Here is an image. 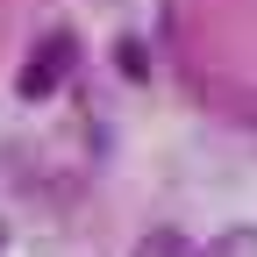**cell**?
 <instances>
[{
	"instance_id": "cell-1",
	"label": "cell",
	"mask_w": 257,
	"mask_h": 257,
	"mask_svg": "<svg viewBox=\"0 0 257 257\" xmlns=\"http://www.w3.org/2000/svg\"><path fill=\"white\" fill-rule=\"evenodd\" d=\"M79 64V36L72 29H57V36H43L36 50H29V72H22V100H50V93L72 79Z\"/></svg>"
},
{
	"instance_id": "cell-2",
	"label": "cell",
	"mask_w": 257,
	"mask_h": 257,
	"mask_svg": "<svg viewBox=\"0 0 257 257\" xmlns=\"http://www.w3.org/2000/svg\"><path fill=\"white\" fill-rule=\"evenodd\" d=\"M136 257H200V250H193V236H186V229H172V221H165V229L136 236Z\"/></svg>"
},
{
	"instance_id": "cell-3",
	"label": "cell",
	"mask_w": 257,
	"mask_h": 257,
	"mask_svg": "<svg viewBox=\"0 0 257 257\" xmlns=\"http://www.w3.org/2000/svg\"><path fill=\"white\" fill-rule=\"evenodd\" d=\"M200 257H257V221H229Z\"/></svg>"
},
{
	"instance_id": "cell-4",
	"label": "cell",
	"mask_w": 257,
	"mask_h": 257,
	"mask_svg": "<svg viewBox=\"0 0 257 257\" xmlns=\"http://www.w3.org/2000/svg\"><path fill=\"white\" fill-rule=\"evenodd\" d=\"M114 64H121V79H128V86H143V79H150V50H143L136 36H121V43H114Z\"/></svg>"
},
{
	"instance_id": "cell-5",
	"label": "cell",
	"mask_w": 257,
	"mask_h": 257,
	"mask_svg": "<svg viewBox=\"0 0 257 257\" xmlns=\"http://www.w3.org/2000/svg\"><path fill=\"white\" fill-rule=\"evenodd\" d=\"M0 257H8V221H0Z\"/></svg>"
}]
</instances>
